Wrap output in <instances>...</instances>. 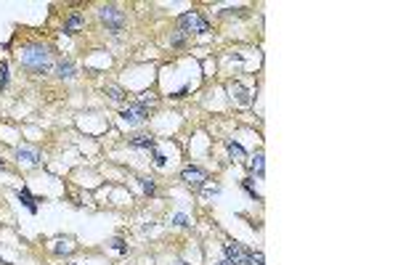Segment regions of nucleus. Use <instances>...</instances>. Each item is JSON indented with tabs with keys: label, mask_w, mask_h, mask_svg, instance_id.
Returning <instances> with one entry per match:
<instances>
[{
	"label": "nucleus",
	"mask_w": 398,
	"mask_h": 265,
	"mask_svg": "<svg viewBox=\"0 0 398 265\" xmlns=\"http://www.w3.org/2000/svg\"><path fill=\"white\" fill-rule=\"evenodd\" d=\"M5 82H8V67L3 64V67H0V88H3Z\"/></svg>",
	"instance_id": "nucleus-20"
},
{
	"label": "nucleus",
	"mask_w": 398,
	"mask_h": 265,
	"mask_svg": "<svg viewBox=\"0 0 398 265\" xmlns=\"http://www.w3.org/2000/svg\"><path fill=\"white\" fill-rule=\"evenodd\" d=\"M146 117H149V112H146V106L141 101L130 104V106H125V109H122V122H127V125H141Z\"/></svg>",
	"instance_id": "nucleus-5"
},
{
	"label": "nucleus",
	"mask_w": 398,
	"mask_h": 265,
	"mask_svg": "<svg viewBox=\"0 0 398 265\" xmlns=\"http://www.w3.org/2000/svg\"><path fill=\"white\" fill-rule=\"evenodd\" d=\"M21 67L32 69V72H45L48 67H51V53H48L45 45H30L21 51Z\"/></svg>",
	"instance_id": "nucleus-1"
},
{
	"label": "nucleus",
	"mask_w": 398,
	"mask_h": 265,
	"mask_svg": "<svg viewBox=\"0 0 398 265\" xmlns=\"http://www.w3.org/2000/svg\"><path fill=\"white\" fill-rule=\"evenodd\" d=\"M170 42H173V45H181V42H183V35L178 32V35H175V38H173V40H170Z\"/></svg>",
	"instance_id": "nucleus-24"
},
{
	"label": "nucleus",
	"mask_w": 398,
	"mask_h": 265,
	"mask_svg": "<svg viewBox=\"0 0 398 265\" xmlns=\"http://www.w3.org/2000/svg\"><path fill=\"white\" fill-rule=\"evenodd\" d=\"M16 159L19 162H27V164H40V151L38 149H27V146H19L16 149Z\"/></svg>",
	"instance_id": "nucleus-8"
},
{
	"label": "nucleus",
	"mask_w": 398,
	"mask_h": 265,
	"mask_svg": "<svg viewBox=\"0 0 398 265\" xmlns=\"http://www.w3.org/2000/svg\"><path fill=\"white\" fill-rule=\"evenodd\" d=\"M98 16H101V21L106 27H109L112 32H122L125 27V13L117 8V5H104L101 11H98Z\"/></svg>",
	"instance_id": "nucleus-2"
},
{
	"label": "nucleus",
	"mask_w": 398,
	"mask_h": 265,
	"mask_svg": "<svg viewBox=\"0 0 398 265\" xmlns=\"http://www.w3.org/2000/svg\"><path fill=\"white\" fill-rule=\"evenodd\" d=\"M223 252H226V260H229L231 265H247V260H250V252H247L241 244H234V241L223 244Z\"/></svg>",
	"instance_id": "nucleus-4"
},
{
	"label": "nucleus",
	"mask_w": 398,
	"mask_h": 265,
	"mask_svg": "<svg viewBox=\"0 0 398 265\" xmlns=\"http://www.w3.org/2000/svg\"><path fill=\"white\" fill-rule=\"evenodd\" d=\"M250 170H252V173H258V175H263V154H255L250 159Z\"/></svg>",
	"instance_id": "nucleus-16"
},
{
	"label": "nucleus",
	"mask_w": 398,
	"mask_h": 265,
	"mask_svg": "<svg viewBox=\"0 0 398 265\" xmlns=\"http://www.w3.org/2000/svg\"><path fill=\"white\" fill-rule=\"evenodd\" d=\"M19 199L24 202V207H27L30 212H38V207H35V199H32V194H30L27 189H21V191H19Z\"/></svg>",
	"instance_id": "nucleus-13"
},
{
	"label": "nucleus",
	"mask_w": 398,
	"mask_h": 265,
	"mask_svg": "<svg viewBox=\"0 0 398 265\" xmlns=\"http://www.w3.org/2000/svg\"><path fill=\"white\" fill-rule=\"evenodd\" d=\"M175 265H186V263H175Z\"/></svg>",
	"instance_id": "nucleus-27"
},
{
	"label": "nucleus",
	"mask_w": 398,
	"mask_h": 265,
	"mask_svg": "<svg viewBox=\"0 0 398 265\" xmlns=\"http://www.w3.org/2000/svg\"><path fill=\"white\" fill-rule=\"evenodd\" d=\"M154 164H157V167H165V154H154Z\"/></svg>",
	"instance_id": "nucleus-22"
},
{
	"label": "nucleus",
	"mask_w": 398,
	"mask_h": 265,
	"mask_svg": "<svg viewBox=\"0 0 398 265\" xmlns=\"http://www.w3.org/2000/svg\"><path fill=\"white\" fill-rule=\"evenodd\" d=\"M51 252H56V255H72L75 252V241L72 239H53L51 241Z\"/></svg>",
	"instance_id": "nucleus-9"
},
{
	"label": "nucleus",
	"mask_w": 398,
	"mask_h": 265,
	"mask_svg": "<svg viewBox=\"0 0 398 265\" xmlns=\"http://www.w3.org/2000/svg\"><path fill=\"white\" fill-rule=\"evenodd\" d=\"M106 96H109L112 104H122L125 101V93L117 88V85H106Z\"/></svg>",
	"instance_id": "nucleus-12"
},
{
	"label": "nucleus",
	"mask_w": 398,
	"mask_h": 265,
	"mask_svg": "<svg viewBox=\"0 0 398 265\" xmlns=\"http://www.w3.org/2000/svg\"><path fill=\"white\" fill-rule=\"evenodd\" d=\"M130 146L133 149H154V138H152V135H146V133L133 135V138H130Z\"/></svg>",
	"instance_id": "nucleus-11"
},
{
	"label": "nucleus",
	"mask_w": 398,
	"mask_h": 265,
	"mask_svg": "<svg viewBox=\"0 0 398 265\" xmlns=\"http://www.w3.org/2000/svg\"><path fill=\"white\" fill-rule=\"evenodd\" d=\"M175 226H189V218L186 215H175Z\"/></svg>",
	"instance_id": "nucleus-23"
},
{
	"label": "nucleus",
	"mask_w": 398,
	"mask_h": 265,
	"mask_svg": "<svg viewBox=\"0 0 398 265\" xmlns=\"http://www.w3.org/2000/svg\"><path fill=\"white\" fill-rule=\"evenodd\" d=\"M141 181V189L146 191V194H154V183H152V178H138Z\"/></svg>",
	"instance_id": "nucleus-18"
},
{
	"label": "nucleus",
	"mask_w": 398,
	"mask_h": 265,
	"mask_svg": "<svg viewBox=\"0 0 398 265\" xmlns=\"http://www.w3.org/2000/svg\"><path fill=\"white\" fill-rule=\"evenodd\" d=\"M59 77H67V80H69V77H75V64L72 61H61L59 64Z\"/></svg>",
	"instance_id": "nucleus-14"
},
{
	"label": "nucleus",
	"mask_w": 398,
	"mask_h": 265,
	"mask_svg": "<svg viewBox=\"0 0 398 265\" xmlns=\"http://www.w3.org/2000/svg\"><path fill=\"white\" fill-rule=\"evenodd\" d=\"M218 265H231V263H229V260H223V263H218Z\"/></svg>",
	"instance_id": "nucleus-25"
},
{
	"label": "nucleus",
	"mask_w": 398,
	"mask_h": 265,
	"mask_svg": "<svg viewBox=\"0 0 398 265\" xmlns=\"http://www.w3.org/2000/svg\"><path fill=\"white\" fill-rule=\"evenodd\" d=\"M244 189H247V194H250V196H255V199H258V202H260V199H263V196L258 194V191L252 189V183H250V181H244Z\"/></svg>",
	"instance_id": "nucleus-21"
},
{
	"label": "nucleus",
	"mask_w": 398,
	"mask_h": 265,
	"mask_svg": "<svg viewBox=\"0 0 398 265\" xmlns=\"http://www.w3.org/2000/svg\"><path fill=\"white\" fill-rule=\"evenodd\" d=\"M178 24H181V30H186V32H210V21L204 19L202 13H197V11L183 13V16L178 19Z\"/></svg>",
	"instance_id": "nucleus-3"
},
{
	"label": "nucleus",
	"mask_w": 398,
	"mask_h": 265,
	"mask_svg": "<svg viewBox=\"0 0 398 265\" xmlns=\"http://www.w3.org/2000/svg\"><path fill=\"white\" fill-rule=\"evenodd\" d=\"M3 167H5V162H3V159H0V170H3Z\"/></svg>",
	"instance_id": "nucleus-26"
},
{
	"label": "nucleus",
	"mask_w": 398,
	"mask_h": 265,
	"mask_svg": "<svg viewBox=\"0 0 398 265\" xmlns=\"http://www.w3.org/2000/svg\"><path fill=\"white\" fill-rule=\"evenodd\" d=\"M181 181L186 183L189 189L197 191V189H202V186H204V181H207V173H204L202 167H186L181 173Z\"/></svg>",
	"instance_id": "nucleus-6"
},
{
	"label": "nucleus",
	"mask_w": 398,
	"mask_h": 265,
	"mask_svg": "<svg viewBox=\"0 0 398 265\" xmlns=\"http://www.w3.org/2000/svg\"><path fill=\"white\" fill-rule=\"evenodd\" d=\"M229 154H231L237 162H239V159H244V156H247V154H244V149H241L239 143H234V141H229Z\"/></svg>",
	"instance_id": "nucleus-15"
},
{
	"label": "nucleus",
	"mask_w": 398,
	"mask_h": 265,
	"mask_svg": "<svg viewBox=\"0 0 398 265\" xmlns=\"http://www.w3.org/2000/svg\"><path fill=\"white\" fill-rule=\"evenodd\" d=\"M229 93H231V98H234V101H237L239 106H250V101H252V98H250V90H247L241 82H231V85H229Z\"/></svg>",
	"instance_id": "nucleus-7"
},
{
	"label": "nucleus",
	"mask_w": 398,
	"mask_h": 265,
	"mask_svg": "<svg viewBox=\"0 0 398 265\" xmlns=\"http://www.w3.org/2000/svg\"><path fill=\"white\" fill-rule=\"evenodd\" d=\"M82 24H85L82 13H72V16L67 19V24H64V32H67V35H75L77 30H82Z\"/></svg>",
	"instance_id": "nucleus-10"
},
{
	"label": "nucleus",
	"mask_w": 398,
	"mask_h": 265,
	"mask_svg": "<svg viewBox=\"0 0 398 265\" xmlns=\"http://www.w3.org/2000/svg\"><path fill=\"white\" fill-rule=\"evenodd\" d=\"M112 249H115V252H127V247H125V241H122V239H119V236H117V239H112Z\"/></svg>",
	"instance_id": "nucleus-19"
},
{
	"label": "nucleus",
	"mask_w": 398,
	"mask_h": 265,
	"mask_svg": "<svg viewBox=\"0 0 398 265\" xmlns=\"http://www.w3.org/2000/svg\"><path fill=\"white\" fill-rule=\"evenodd\" d=\"M263 252H250V260H247V265H263Z\"/></svg>",
	"instance_id": "nucleus-17"
}]
</instances>
